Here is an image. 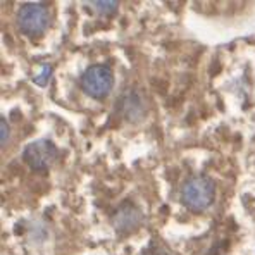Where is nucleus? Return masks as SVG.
I'll return each instance as SVG.
<instances>
[{"instance_id":"0eeeda50","label":"nucleus","mask_w":255,"mask_h":255,"mask_svg":"<svg viewBox=\"0 0 255 255\" xmlns=\"http://www.w3.org/2000/svg\"><path fill=\"white\" fill-rule=\"evenodd\" d=\"M88 5H92V10H95L100 16H114L119 9L118 2H112V0H99V2H90Z\"/></svg>"},{"instance_id":"7ed1b4c3","label":"nucleus","mask_w":255,"mask_h":255,"mask_svg":"<svg viewBox=\"0 0 255 255\" xmlns=\"http://www.w3.org/2000/svg\"><path fill=\"white\" fill-rule=\"evenodd\" d=\"M81 90L95 100H104L114 88V73L106 64H92L80 78Z\"/></svg>"},{"instance_id":"39448f33","label":"nucleus","mask_w":255,"mask_h":255,"mask_svg":"<svg viewBox=\"0 0 255 255\" xmlns=\"http://www.w3.org/2000/svg\"><path fill=\"white\" fill-rule=\"evenodd\" d=\"M111 221H112V226H114L116 233L129 235L140 228L141 221H143V216H141V211L136 205L126 202V204H123L121 207L114 212Z\"/></svg>"},{"instance_id":"6e6552de","label":"nucleus","mask_w":255,"mask_h":255,"mask_svg":"<svg viewBox=\"0 0 255 255\" xmlns=\"http://www.w3.org/2000/svg\"><path fill=\"white\" fill-rule=\"evenodd\" d=\"M50 74H52V66H50V64H43L42 73H40L38 76L33 78V81H35L38 86H45L48 83V80H50Z\"/></svg>"},{"instance_id":"1a4fd4ad","label":"nucleus","mask_w":255,"mask_h":255,"mask_svg":"<svg viewBox=\"0 0 255 255\" xmlns=\"http://www.w3.org/2000/svg\"><path fill=\"white\" fill-rule=\"evenodd\" d=\"M0 134H2L0 141H2V148H3L7 145V141H9V134H10V128L7 125L5 118H0Z\"/></svg>"},{"instance_id":"423d86ee","label":"nucleus","mask_w":255,"mask_h":255,"mask_svg":"<svg viewBox=\"0 0 255 255\" xmlns=\"http://www.w3.org/2000/svg\"><path fill=\"white\" fill-rule=\"evenodd\" d=\"M121 109L125 112L126 119L129 121H138L143 114V104H141V99L136 92H129L128 95L123 97L121 100Z\"/></svg>"},{"instance_id":"20e7f679","label":"nucleus","mask_w":255,"mask_h":255,"mask_svg":"<svg viewBox=\"0 0 255 255\" xmlns=\"http://www.w3.org/2000/svg\"><path fill=\"white\" fill-rule=\"evenodd\" d=\"M59 157V148L55 147V143L47 138H40L31 143H28L22 150V160L29 166L31 171L43 172L47 171L52 164L57 160Z\"/></svg>"},{"instance_id":"f03ea898","label":"nucleus","mask_w":255,"mask_h":255,"mask_svg":"<svg viewBox=\"0 0 255 255\" xmlns=\"http://www.w3.org/2000/svg\"><path fill=\"white\" fill-rule=\"evenodd\" d=\"M16 21L22 35L29 36V38L40 36L47 31L48 24H50V10L43 2L22 3L17 9Z\"/></svg>"},{"instance_id":"f257e3e1","label":"nucleus","mask_w":255,"mask_h":255,"mask_svg":"<svg viewBox=\"0 0 255 255\" xmlns=\"http://www.w3.org/2000/svg\"><path fill=\"white\" fill-rule=\"evenodd\" d=\"M216 198V183L205 174H193L183 183L179 200L191 212H204Z\"/></svg>"}]
</instances>
